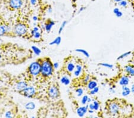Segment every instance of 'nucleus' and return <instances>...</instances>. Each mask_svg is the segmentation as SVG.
Returning a JSON list of instances; mask_svg holds the SVG:
<instances>
[{
    "label": "nucleus",
    "mask_w": 134,
    "mask_h": 118,
    "mask_svg": "<svg viewBox=\"0 0 134 118\" xmlns=\"http://www.w3.org/2000/svg\"><path fill=\"white\" fill-rule=\"evenodd\" d=\"M53 63L49 58H45L41 62V74L44 78L52 76L54 73Z\"/></svg>",
    "instance_id": "nucleus-1"
},
{
    "label": "nucleus",
    "mask_w": 134,
    "mask_h": 118,
    "mask_svg": "<svg viewBox=\"0 0 134 118\" xmlns=\"http://www.w3.org/2000/svg\"><path fill=\"white\" fill-rule=\"evenodd\" d=\"M29 74L33 76H37L41 73V62L39 61L33 62L30 64L28 68Z\"/></svg>",
    "instance_id": "nucleus-2"
},
{
    "label": "nucleus",
    "mask_w": 134,
    "mask_h": 118,
    "mask_svg": "<svg viewBox=\"0 0 134 118\" xmlns=\"http://www.w3.org/2000/svg\"><path fill=\"white\" fill-rule=\"evenodd\" d=\"M120 106L117 101H111L108 104V110L109 113L112 116H116L120 112Z\"/></svg>",
    "instance_id": "nucleus-3"
},
{
    "label": "nucleus",
    "mask_w": 134,
    "mask_h": 118,
    "mask_svg": "<svg viewBox=\"0 0 134 118\" xmlns=\"http://www.w3.org/2000/svg\"><path fill=\"white\" fill-rule=\"evenodd\" d=\"M28 32V28L26 25L23 23L17 24L14 27V32L19 36H24Z\"/></svg>",
    "instance_id": "nucleus-4"
},
{
    "label": "nucleus",
    "mask_w": 134,
    "mask_h": 118,
    "mask_svg": "<svg viewBox=\"0 0 134 118\" xmlns=\"http://www.w3.org/2000/svg\"><path fill=\"white\" fill-rule=\"evenodd\" d=\"M25 97L29 98H32L36 94V90L33 86H28L22 92Z\"/></svg>",
    "instance_id": "nucleus-5"
},
{
    "label": "nucleus",
    "mask_w": 134,
    "mask_h": 118,
    "mask_svg": "<svg viewBox=\"0 0 134 118\" xmlns=\"http://www.w3.org/2000/svg\"><path fill=\"white\" fill-rule=\"evenodd\" d=\"M59 94L60 92H59L58 88L55 86L52 85L49 88L48 95L51 98H52V99L57 98L58 97Z\"/></svg>",
    "instance_id": "nucleus-6"
},
{
    "label": "nucleus",
    "mask_w": 134,
    "mask_h": 118,
    "mask_svg": "<svg viewBox=\"0 0 134 118\" xmlns=\"http://www.w3.org/2000/svg\"><path fill=\"white\" fill-rule=\"evenodd\" d=\"M88 104L84 105L83 106L79 107L76 109V114L79 117H83L84 116H85L86 113L88 112Z\"/></svg>",
    "instance_id": "nucleus-7"
},
{
    "label": "nucleus",
    "mask_w": 134,
    "mask_h": 118,
    "mask_svg": "<svg viewBox=\"0 0 134 118\" xmlns=\"http://www.w3.org/2000/svg\"><path fill=\"white\" fill-rule=\"evenodd\" d=\"M10 7L13 9H19L23 6L22 0H10Z\"/></svg>",
    "instance_id": "nucleus-8"
},
{
    "label": "nucleus",
    "mask_w": 134,
    "mask_h": 118,
    "mask_svg": "<svg viewBox=\"0 0 134 118\" xmlns=\"http://www.w3.org/2000/svg\"><path fill=\"white\" fill-rule=\"evenodd\" d=\"M130 82V78L127 75H123L120 78L119 84L120 86H128Z\"/></svg>",
    "instance_id": "nucleus-9"
},
{
    "label": "nucleus",
    "mask_w": 134,
    "mask_h": 118,
    "mask_svg": "<svg viewBox=\"0 0 134 118\" xmlns=\"http://www.w3.org/2000/svg\"><path fill=\"white\" fill-rule=\"evenodd\" d=\"M124 71L129 76H134V65H127L124 68Z\"/></svg>",
    "instance_id": "nucleus-10"
},
{
    "label": "nucleus",
    "mask_w": 134,
    "mask_h": 118,
    "mask_svg": "<svg viewBox=\"0 0 134 118\" xmlns=\"http://www.w3.org/2000/svg\"><path fill=\"white\" fill-rule=\"evenodd\" d=\"M28 85L26 82L24 81H20V82H17L16 85V90L18 91L19 92H23V91L25 90L26 88L28 87Z\"/></svg>",
    "instance_id": "nucleus-11"
},
{
    "label": "nucleus",
    "mask_w": 134,
    "mask_h": 118,
    "mask_svg": "<svg viewBox=\"0 0 134 118\" xmlns=\"http://www.w3.org/2000/svg\"><path fill=\"white\" fill-rule=\"evenodd\" d=\"M83 71V67L80 64H76L75 71L73 72V75L75 77H79L81 75Z\"/></svg>",
    "instance_id": "nucleus-12"
},
{
    "label": "nucleus",
    "mask_w": 134,
    "mask_h": 118,
    "mask_svg": "<svg viewBox=\"0 0 134 118\" xmlns=\"http://www.w3.org/2000/svg\"><path fill=\"white\" fill-rule=\"evenodd\" d=\"M75 66H76L75 63H73V62H72V61L69 62L68 63L66 64V69L67 72H68L69 73H73L75 71Z\"/></svg>",
    "instance_id": "nucleus-13"
},
{
    "label": "nucleus",
    "mask_w": 134,
    "mask_h": 118,
    "mask_svg": "<svg viewBox=\"0 0 134 118\" xmlns=\"http://www.w3.org/2000/svg\"><path fill=\"white\" fill-rule=\"evenodd\" d=\"M131 93L130 88L128 87V86H122V95L123 97H125L129 96Z\"/></svg>",
    "instance_id": "nucleus-14"
},
{
    "label": "nucleus",
    "mask_w": 134,
    "mask_h": 118,
    "mask_svg": "<svg viewBox=\"0 0 134 118\" xmlns=\"http://www.w3.org/2000/svg\"><path fill=\"white\" fill-rule=\"evenodd\" d=\"M71 79L67 75H63L60 78V82L61 83V84H63V85L65 86H68L69 85L71 84Z\"/></svg>",
    "instance_id": "nucleus-15"
},
{
    "label": "nucleus",
    "mask_w": 134,
    "mask_h": 118,
    "mask_svg": "<svg viewBox=\"0 0 134 118\" xmlns=\"http://www.w3.org/2000/svg\"><path fill=\"white\" fill-rule=\"evenodd\" d=\"M87 88L88 89V90L90 91L92 90V89H94V88L98 87V83H97L96 81L91 79L87 84Z\"/></svg>",
    "instance_id": "nucleus-16"
},
{
    "label": "nucleus",
    "mask_w": 134,
    "mask_h": 118,
    "mask_svg": "<svg viewBox=\"0 0 134 118\" xmlns=\"http://www.w3.org/2000/svg\"><path fill=\"white\" fill-rule=\"evenodd\" d=\"M55 22L53 21L52 20H49V21L48 23H46V25H45V30L47 32H49L51 30L52 26L55 25Z\"/></svg>",
    "instance_id": "nucleus-17"
},
{
    "label": "nucleus",
    "mask_w": 134,
    "mask_h": 118,
    "mask_svg": "<svg viewBox=\"0 0 134 118\" xmlns=\"http://www.w3.org/2000/svg\"><path fill=\"white\" fill-rule=\"evenodd\" d=\"M35 104L32 101H29L26 103L25 105V108L28 110H33L35 109Z\"/></svg>",
    "instance_id": "nucleus-18"
},
{
    "label": "nucleus",
    "mask_w": 134,
    "mask_h": 118,
    "mask_svg": "<svg viewBox=\"0 0 134 118\" xmlns=\"http://www.w3.org/2000/svg\"><path fill=\"white\" fill-rule=\"evenodd\" d=\"M61 42V36H57L56 38L54 39L53 41H52L51 42L49 43V45H59Z\"/></svg>",
    "instance_id": "nucleus-19"
},
{
    "label": "nucleus",
    "mask_w": 134,
    "mask_h": 118,
    "mask_svg": "<svg viewBox=\"0 0 134 118\" xmlns=\"http://www.w3.org/2000/svg\"><path fill=\"white\" fill-rule=\"evenodd\" d=\"M132 53V52L131 51H127V52H124V53L122 54L119 55V57L117 58V60L118 61H120V60H122V59H124L125 58H126V57H129V55L131 54Z\"/></svg>",
    "instance_id": "nucleus-20"
},
{
    "label": "nucleus",
    "mask_w": 134,
    "mask_h": 118,
    "mask_svg": "<svg viewBox=\"0 0 134 118\" xmlns=\"http://www.w3.org/2000/svg\"><path fill=\"white\" fill-rule=\"evenodd\" d=\"M75 51L77 52H79V53L82 54L84 56H85L87 58H89L90 57V55H89V53L86 50H84V49L82 48H77L75 50Z\"/></svg>",
    "instance_id": "nucleus-21"
},
{
    "label": "nucleus",
    "mask_w": 134,
    "mask_h": 118,
    "mask_svg": "<svg viewBox=\"0 0 134 118\" xmlns=\"http://www.w3.org/2000/svg\"><path fill=\"white\" fill-rule=\"evenodd\" d=\"M31 49L32 50V51L33 52V53L36 55H39L41 54V52H42V51H41L40 48H39L36 47V46L35 45L32 46Z\"/></svg>",
    "instance_id": "nucleus-22"
},
{
    "label": "nucleus",
    "mask_w": 134,
    "mask_h": 118,
    "mask_svg": "<svg viewBox=\"0 0 134 118\" xmlns=\"http://www.w3.org/2000/svg\"><path fill=\"white\" fill-rule=\"evenodd\" d=\"M98 65L100 66L104 67V68L110 69H113L114 68V65L108 63H100L98 64Z\"/></svg>",
    "instance_id": "nucleus-23"
},
{
    "label": "nucleus",
    "mask_w": 134,
    "mask_h": 118,
    "mask_svg": "<svg viewBox=\"0 0 134 118\" xmlns=\"http://www.w3.org/2000/svg\"><path fill=\"white\" fill-rule=\"evenodd\" d=\"M7 32V29H6V25H0V36H4Z\"/></svg>",
    "instance_id": "nucleus-24"
},
{
    "label": "nucleus",
    "mask_w": 134,
    "mask_h": 118,
    "mask_svg": "<svg viewBox=\"0 0 134 118\" xmlns=\"http://www.w3.org/2000/svg\"><path fill=\"white\" fill-rule=\"evenodd\" d=\"M75 92H76V95H77V96L80 97H82V95H84V90L82 88H78L76 89Z\"/></svg>",
    "instance_id": "nucleus-25"
},
{
    "label": "nucleus",
    "mask_w": 134,
    "mask_h": 118,
    "mask_svg": "<svg viewBox=\"0 0 134 118\" xmlns=\"http://www.w3.org/2000/svg\"><path fill=\"white\" fill-rule=\"evenodd\" d=\"M92 103H93V104H94V110L98 111V110L100 109V103H99V102L96 100H92Z\"/></svg>",
    "instance_id": "nucleus-26"
},
{
    "label": "nucleus",
    "mask_w": 134,
    "mask_h": 118,
    "mask_svg": "<svg viewBox=\"0 0 134 118\" xmlns=\"http://www.w3.org/2000/svg\"><path fill=\"white\" fill-rule=\"evenodd\" d=\"M88 95H82V98H81V103L82 105H86L88 103Z\"/></svg>",
    "instance_id": "nucleus-27"
},
{
    "label": "nucleus",
    "mask_w": 134,
    "mask_h": 118,
    "mask_svg": "<svg viewBox=\"0 0 134 118\" xmlns=\"http://www.w3.org/2000/svg\"><path fill=\"white\" fill-rule=\"evenodd\" d=\"M68 21L67 20H64V21L63 22V23H61V26H60V28H59V30H58V34H60L62 32H63L64 28V27L66 26V25L68 24Z\"/></svg>",
    "instance_id": "nucleus-28"
},
{
    "label": "nucleus",
    "mask_w": 134,
    "mask_h": 118,
    "mask_svg": "<svg viewBox=\"0 0 134 118\" xmlns=\"http://www.w3.org/2000/svg\"><path fill=\"white\" fill-rule=\"evenodd\" d=\"M99 91H100V88H99L98 87H97L94 88L92 89V90L89 91V94L91 95H95L96 94L98 93V92H99Z\"/></svg>",
    "instance_id": "nucleus-29"
},
{
    "label": "nucleus",
    "mask_w": 134,
    "mask_h": 118,
    "mask_svg": "<svg viewBox=\"0 0 134 118\" xmlns=\"http://www.w3.org/2000/svg\"><path fill=\"white\" fill-rule=\"evenodd\" d=\"M91 80V76L89 75H87L85 76L84 79H83V83H84L85 85H87L88 84V82H89V81Z\"/></svg>",
    "instance_id": "nucleus-30"
},
{
    "label": "nucleus",
    "mask_w": 134,
    "mask_h": 118,
    "mask_svg": "<svg viewBox=\"0 0 134 118\" xmlns=\"http://www.w3.org/2000/svg\"><path fill=\"white\" fill-rule=\"evenodd\" d=\"M118 5L122 7H126L127 6V2L126 0H122L120 2L118 3Z\"/></svg>",
    "instance_id": "nucleus-31"
},
{
    "label": "nucleus",
    "mask_w": 134,
    "mask_h": 118,
    "mask_svg": "<svg viewBox=\"0 0 134 118\" xmlns=\"http://www.w3.org/2000/svg\"><path fill=\"white\" fill-rule=\"evenodd\" d=\"M33 38H35V39H39V38L41 37V34L39 31H38V32H36L34 33V35H33Z\"/></svg>",
    "instance_id": "nucleus-32"
},
{
    "label": "nucleus",
    "mask_w": 134,
    "mask_h": 118,
    "mask_svg": "<svg viewBox=\"0 0 134 118\" xmlns=\"http://www.w3.org/2000/svg\"><path fill=\"white\" fill-rule=\"evenodd\" d=\"M108 91H109L110 93L112 94H114L116 93V90L114 89V87H110L108 89Z\"/></svg>",
    "instance_id": "nucleus-33"
},
{
    "label": "nucleus",
    "mask_w": 134,
    "mask_h": 118,
    "mask_svg": "<svg viewBox=\"0 0 134 118\" xmlns=\"http://www.w3.org/2000/svg\"><path fill=\"white\" fill-rule=\"evenodd\" d=\"M5 116H6V117L7 118L12 117V113H11V111H7V112L6 113V114H5Z\"/></svg>",
    "instance_id": "nucleus-34"
},
{
    "label": "nucleus",
    "mask_w": 134,
    "mask_h": 118,
    "mask_svg": "<svg viewBox=\"0 0 134 118\" xmlns=\"http://www.w3.org/2000/svg\"><path fill=\"white\" fill-rule=\"evenodd\" d=\"M115 16L117 17H118V18H120V17L123 16V13L120 10L119 12L117 13V14H115Z\"/></svg>",
    "instance_id": "nucleus-35"
},
{
    "label": "nucleus",
    "mask_w": 134,
    "mask_h": 118,
    "mask_svg": "<svg viewBox=\"0 0 134 118\" xmlns=\"http://www.w3.org/2000/svg\"><path fill=\"white\" fill-rule=\"evenodd\" d=\"M37 3H38L37 0H30V3H31V5H32L33 6H36V5L37 4Z\"/></svg>",
    "instance_id": "nucleus-36"
},
{
    "label": "nucleus",
    "mask_w": 134,
    "mask_h": 118,
    "mask_svg": "<svg viewBox=\"0 0 134 118\" xmlns=\"http://www.w3.org/2000/svg\"><path fill=\"white\" fill-rule=\"evenodd\" d=\"M53 66L54 69H57L59 68V63H58V62H54L53 63Z\"/></svg>",
    "instance_id": "nucleus-37"
},
{
    "label": "nucleus",
    "mask_w": 134,
    "mask_h": 118,
    "mask_svg": "<svg viewBox=\"0 0 134 118\" xmlns=\"http://www.w3.org/2000/svg\"><path fill=\"white\" fill-rule=\"evenodd\" d=\"M119 11H120V9H119V8H117V7L114 8V9L113 10V13H114V14H117V13L119 12Z\"/></svg>",
    "instance_id": "nucleus-38"
},
{
    "label": "nucleus",
    "mask_w": 134,
    "mask_h": 118,
    "mask_svg": "<svg viewBox=\"0 0 134 118\" xmlns=\"http://www.w3.org/2000/svg\"><path fill=\"white\" fill-rule=\"evenodd\" d=\"M88 108L89 109H91V110H94V104L92 103H88ZM95 111V110H94Z\"/></svg>",
    "instance_id": "nucleus-39"
},
{
    "label": "nucleus",
    "mask_w": 134,
    "mask_h": 118,
    "mask_svg": "<svg viewBox=\"0 0 134 118\" xmlns=\"http://www.w3.org/2000/svg\"><path fill=\"white\" fill-rule=\"evenodd\" d=\"M130 91H131V93L134 94V84H132L130 87Z\"/></svg>",
    "instance_id": "nucleus-40"
},
{
    "label": "nucleus",
    "mask_w": 134,
    "mask_h": 118,
    "mask_svg": "<svg viewBox=\"0 0 134 118\" xmlns=\"http://www.w3.org/2000/svg\"><path fill=\"white\" fill-rule=\"evenodd\" d=\"M32 30H33V31H34L35 32H38V31H39V28L35 26L33 27Z\"/></svg>",
    "instance_id": "nucleus-41"
},
{
    "label": "nucleus",
    "mask_w": 134,
    "mask_h": 118,
    "mask_svg": "<svg viewBox=\"0 0 134 118\" xmlns=\"http://www.w3.org/2000/svg\"><path fill=\"white\" fill-rule=\"evenodd\" d=\"M52 9L51 6H49V7L48 8V12L49 13H52Z\"/></svg>",
    "instance_id": "nucleus-42"
},
{
    "label": "nucleus",
    "mask_w": 134,
    "mask_h": 118,
    "mask_svg": "<svg viewBox=\"0 0 134 118\" xmlns=\"http://www.w3.org/2000/svg\"><path fill=\"white\" fill-rule=\"evenodd\" d=\"M94 110H91V109H88V112L89 113V114H93L94 113Z\"/></svg>",
    "instance_id": "nucleus-43"
},
{
    "label": "nucleus",
    "mask_w": 134,
    "mask_h": 118,
    "mask_svg": "<svg viewBox=\"0 0 134 118\" xmlns=\"http://www.w3.org/2000/svg\"><path fill=\"white\" fill-rule=\"evenodd\" d=\"M33 21L36 22V21H37V20H38V17H37V16H33Z\"/></svg>",
    "instance_id": "nucleus-44"
},
{
    "label": "nucleus",
    "mask_w": 134,
    "mask_h": 118,
    "mask_svg": "<svg viewBox=\"0 0 134 118\" xmlns=\"http://www.w3.org/2000/svg\"><path fill=\"white\" fill-rule=\"evenodd\" d=\"M84 10H85V7H81L80 9L79 10V12H79V13L83 12V11H84Z\"/></svg>",
    "instance_id": "nucleus-45"
},
{
    "label": "nucleus",
    "mask_w": 134,
    "mask_h": 118,
    "mask_svg": "<svg viewBox=\"0 0 134 118\" xmlns=\"http://www.w3.org/2000/svg\"><path fill=\"white\" fill-rule=\"evenodd\" d=\"M92 101V100L91 99V98H90V97H88V103H91Z\"/></svg>",
    "instance_id": "nucleus-46"
},
{
    "label": "nucleus",
    "mask_w": 134,
    "mask_h": 118,
    "mask_svg": "<svg viewBox=\"0 0 134 118\" xmlns=\"http://www.w3.org/2000/svg\"><path fill=\"white\" fill-rule=\"evenodd\" d=\"M113 1H114V2H115V3H119V2H120L121 1H122V0H113Z\"/></svg>",
    "instance_id": "nucleus-47"
},
{
    "label": "nucleus",
    "mask_w": 134,
    "mask_h": 118,
    "mask_svg": "<svg viewBox=\"0 0 134 118\" xmlns=\"http://www.w3.org/2000/svg\"><path fill=\"white\" fill-rule=\"evenodd\" d=\"M1 57H2V55H1V52H0V60H1Z\"/></svg>",
    "instance_id": "nucleus-48"
},
{
    "label": "nucleus",
    "mask_w": 134,
    "mask_h": 118,
    "mask_svg": "<svg viewBox=\"0 0 134 118\" xmlns=\"http://www.w3.org/2000/svg\"><path fill=\"white\" fill-rule=\"evenodd\" d=\"M133 65H134V61H133Z\"/></svg>",
    "instance_id": "nucleus-49"
}]
</instances>
